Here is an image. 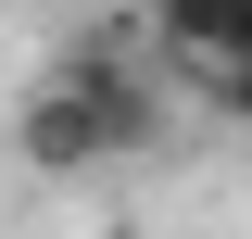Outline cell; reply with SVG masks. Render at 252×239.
Segmentation results:
<instances>
[{"label": "cell", "instance_id": "6da1fadb", "mask_svg": "<svg viewBox=\"0 0 252 239\" xmlns=\"http://www.w3.org/2000/svg\"><path fill=\"white\" fill-rule=\"evenodd\" d=\"M152 139H164V89L114 51V38L63 51L26 89V114H13V151H26L38 177H89V164H126V151H152Z\"/></svg>", "mask_w": 252, "mask_h": 239}, {"label": "cell", "instance_id": "7a4b0ae2", "mask_svg": "<svg viewBox=\"0 0 252 239\" xmlns=\"http://www.w3.org/2000/svg\"><path fill=\"white\" fill-rule=\"evenodd\" d=\"M152 38L177 63H227V51H252V0H152Z\"/></svg>", "mask_w": 252, "mask_h": 239}, {"label": "cell", "instance_id": "3957f363", "mask_svg": "<svg viewBox=\"0 0 252 239\" xmlns=\"http://www.w3.org/2000/svg\"><path fill=\"white\" fill-rule=\"evenodd\" d=\"M202 101H215L227 126H252V51H227V63H202Z\"/></svg>", "mask_w": 252, "mask_h": 239}, {"label": "cell", "instance_id": "277c9868", "mask_svg": "<svg viewBox=\"0 0 252 239\" xmlns=\"http://www.w3.org/2000/svg\"><path fill=\"white\" fill-rule=\"evenodd\" d=\"M0 13H13V0H0Z\"/></svg>", "mask_w": 252, "mask_h": 239}]
</instances>
